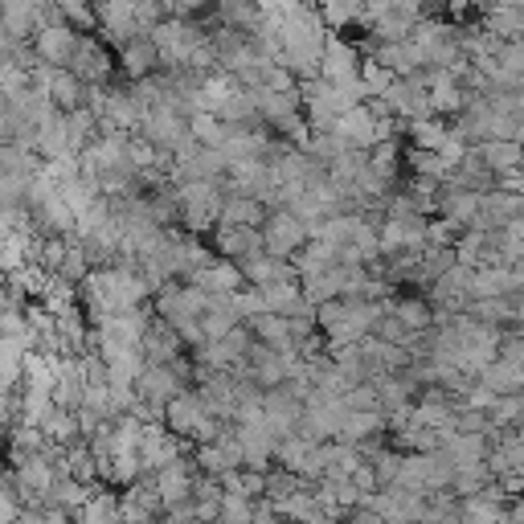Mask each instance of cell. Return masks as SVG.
I'll return each mask as SVG.
<instances>
[{
  "label": "cell",
  "instance_id": "cell-54",
  "mask_svg": "<svg viewBox=\"0 0 524 524\" xmlns=\"http://www.w3.org/2000/svg\"><path fill=\"white\" fill-rule=\"evenodd\" d=\"M262 91H275V95H295L299 91V82L287 66H271L267 78H262Z\"/></svg>",
  "mask_w": 524,
  "mask_h": 524
},
{
  "label": "cell",
  "instance_id": "cell-43",
  "mask_svg": "<svg viewBox=\"0 0 524 524\" xmlns=\"http://www.w3.org/2000/svg\"><path fill=\"white\" fill-rule=\"evenodd\" d=\"M164 516L152 512L131 488H119V524H160Z\"/></svg>",
  "mask_w": 524,
  "mask_h": 524
},
{
  "label": "cell",
  "instance_id": "cell-31",
  "mask_svg": "<svg viewBox=\"0 0 524 524\" xmlns=\"http://www.w3.org/2000/svg\"><path fill=\"white\" fill-rule=\"evenodd\" d=\"M303 308V291H299V279L291 283H271L262 287V312H275V316H295Z\"/></svg>",
  "mask_w": 524,
  "mask_h": 524
},
{
  "label": "cell",
  "instance_id": "cell-59",
  "mask_svg": "<svg viewBox=\"0 0 524 524\" xmlns=\"http://www.w3.org/2000/svg\"><path fill=\"white\" fill-rule=\"evenodd\" d=\"M508 524H524V492L508 500Z\"/></svg>",
  "mask_w": 524,
  "mask_h": 524
},
{
  "label": "cell",
  "instance_id": "cell-46",
  "mask_svg": "<svg viewBox=\"0 0 524 524\" xmlns=\"http://www.w3.org/2000/svg\"><path fill=\"white\" fill-rule=\"evenodd\" d=\"M308 451H312L308 439H299V434H283V439L275 443V463H279L283 471H295V475H299V467H303V459H308Z\"/></svg>",
  "mask_w": 524,
  "mask_h": 524
},
{
  "label": "cell",
  "instance_id": "cell-17",
  "mask_svg": "<svg viewBox=\"0 0 524 524\" xmlns=\"http://www.w3.org/2000/svg\"><path fill=\"white\" fill-rule=\"evenodd\" d=\"M385 434V414L381 410H348L340 418V430H336V443H348V447H365L373 439Z\"/></svg>",
  "mask_w": 524,
  "mask_h": 524
},
{
  "label": "cell",
  "instance_id": "cell-53",
  "mask_svg": "<svg viewBox=\"0 0 524 524\" xmlns=\"http://www.w3.org/2000/svg\"><path fill=\"white\" fill-rule=\"evenodd\" d=\"M344 410H377V385L373 381H361V385H353L344 393Z\"/></svg>",
  "mask_w": 524,
  "mask_h": 524
},
{
  "label": "cell",
  "instance_id": "cell-28",
  "mask_svg": "<svg viewBox=\"0 0 524 524\" xmlns=\"http://www.w3.org/2000/svg\"><path fill=\"white\" fill-rule=\"evenodd\" d=\"M37 430L46 434V443H54V447H74V443H82L78 418H74L70 410H58V406H50V414L37 422Z\"/></svg>",
  "mask_w": 524,
  "mask_h": 524
},
{
  "label": "cell",
  "instance_id": "cell-39",
  "mask_svg": "<svg viewBox=\"0 0 524 524\" xmlns=\"http://www.w3.org/2000/svg\"><path fill=\"white\" fill-rule=\"evenodd\" d=\"M86 496H91V488H86V484H78V479H70V475H58L54 488H50V496H46V504L74 516V512L86 504Z\"/></svg>",
  "mask_w": 524,
  "mask_h": 524
},
{
  "label": "cell",
  "instance_id": "cell-9",
  "mask_svg": "<svg viewBox=\"0 0 524 524\" xmlns=\"http://www.w3.org/2000/svg\"><path fill=\"white\" fill-rule=\"evenodd\" d=\"M426 95H430V115L439 119H459L467 107V91L455 82L451 70H426Z\"/></svg>",
  "mask_w": 524,
  "mask_h": 524
},
{
  "label": "cell",
  "instance_id": "cell-6",
  "mask_svg": "<svg viewBox=\"0 0 524 524\" xmlns=\"http://www.w3.org/2000/svg\"><path fill=\"white\" fill-rule=\"evenodd\" d=\"M205 418H213L209 410H205V402H201V393L197 389H181L177 398H172L168 406H164V426L177 434V439H185V443H193V434L201 430V422Z\"/></svg>",
  "mask_w": 524,
  "mask_h": 524
},
{
  "label": "cell",
  "instance_id": "cell-1",
  "mask_svg": "<svg viewBox=\"0 0 524 524\" xmlns=\"http://www.w3.org/2000/svg\"><path fill=\"white\" fill-rule=\"evenodd\" d=\"M222 185H209V181H185L177 185V201H181V230L201 238L213 234L217 222H222Z\"/></svg>",
  "mask_w": 524,
  "mask_h": 524
},
{
  "label": "cell",
  "instance_id": "cell-26",
  "mask_svg": "<svg viewBox=\"0 0 524 524\" xmlns=\"http://www.w3.org/2000/svg\"><path fill=\"white\" fill-rule=\"evenodd\" d=\"M299 291L312 308H320V303H328V299H344V267H328L320 275L299 279Z\"/></svg>",
  "mask_w": 524,
  "mask_h": 524
},
{
  "label": "cell",
  "instance_id": "cell-56",
  "mask_svg": "<svg viewBox=\"0 0 524 524\" xmlns=\"http://www.w3.org/2000/svg\"><path fill=\"white\" fill-rule=\"evenodd\" d=\"M439 156H443V164H447V168H459V160L467 156V144H463V140L455 136V131H451V127H447V140H443V148H439Z\"/></svg>",
  "mask_w": 524,
  "mask_h": 524
},
{
  "label": "cell",
  "instance_id": "cell-3",
  "mask_svg": "<svg viewBox=\"0 0 524 524\" xmlns=\"http://www.w3.org/2000/svg\"><path fill=\"white\" fill-rule=\"evenodd\" d=\"M258 230H262V254L283 258V262H287L303 242H308V226H303L291 209H267V222H262Z\"/></svg>",
  "mask_w": 524,
  "mask_h": 524
},
{
  "label": "cell",
  "instance_id": "cell-50",
  "mask_svg": "<svg viewBox=\"0 0 524 524\" xmlns=\"http://www.w3.org/2000/svg\"><path fill=\"white\" fill-rule=\"evenodd\" d=\"M230 308H234V316L246 324V320H254L258 312H262V291L258 287H242L238 295H230Z\"/></svg>",
  "mask_w": 524,
  "mask_h": 524
},
{
  "label": "cell",
  "instance_id": "cell-30",
  "mask_svg": "<svg viewBox=\"0 0 524 524\" xmlns=\"http://www.w3.org/2000/svg\"><path fill=\"white\" fill-rule=\"evenodd\" d=\"M222 479H213V475H201L197 479V488H193V516L197 524H217V512H222Z\"/></svg>",
  "mask_w": 524,
  "mask_h": 524
},
{
  "label": "cell",
  "instance_id": "cell-42",
  "mask_svg": "<svg viewBox=\"0 0 524 524\" xmlns=\"http://www.w3.org/2000/svg\"><path fill=\"white\" fill-rule=\"evenodd\" d=\"M410 29H414V21H410L406 13H398V9L381 13V17L369 25L373 41H406V37H410Z\"/></svg>",
  "mask_w": 524,
  "mask_h": 524
},
{
  "label": "cell",
  "instance_id": "cell-21",
  "mask_svg": "<svg viewBox=\"0 0 524 524\" xmlns=\"http://www.w3.org/2000/svg\"><path fill=\"white\" fill-rule=\"evenodd\" d=\"M488 434H451V439L439 447L443 455H447V463L455 467V471H463V467H479L488 459Z\"/></svg>",
  "mask_w": 524,
  "mask_h": 524
},
{
  "label": "cell",
  "instance_id": "cell-8",
  "mask_svg": "<svg viewBox=\"0 0 524 524\" xmlns=\"http://www.w3.org/2000/svg\"><path fill=\"white\" fill-rule=\"evenodd\" d=\"M320 78L332 82V86L357 82V78H361V50L353 46V41L328 37V41H324V58H320Z\"/></svg>",
  "mask_w": 524,
  "mask_h": 524
},
{
  "label": "cell",
  "instance_id": "cell-57",
  "mask_svg": "<svg viewBox=\"0 0 524 524\" xmlns=\"http://www.w3.org/2000/svg\"><path fill=\"white\" fill-rule=\"evenodd\" d=\"M496 189H500V193H524V172H520V168L504 172V177H496Z\"/></svg>",
  "mask_w": 524,
  "mask_h": 524
},
{
  "label": "cell",
  "instance_id": "cell-61",
  "mask_svg": "<svg viewBox=\"0 0 524 524\" xmlns=\"http://www.w3.org/2000/svg\"><path fill=\"white\" fill-rule=\"evenodd\" d=\"M520 172H524V156H520Z\"/></svg>",
  "mask_w": 524,
  "mask_h": 524
},
{
  "label": "cell",
  "instance_id": "cell-13",
  "mask_svg": "<svg viewBox=\"0 0 524 524\" xmlns=\"http://www.w3.org/2000/svg\"><path fill=\"white\" fill-rule=\"evenodd\" d=\"M189 283H193L197 291H205V295H238V291L246 287L242 267H238V262H230V258H213L209 267H201Z\"/></svg>",
  "mask_w": 524,
  "mask_h": 524
},
{
  "label": "cell",
  "instance_id": "cell-14",
  "mask_svg": "<svg viewBox=\"0 0 524 524\" xmlns=\"http://www.w3.org/2000/svg\"><path fill=\"white\" fill-rule=\"evenodd\" d=\"M209 242L217 258H230V262H242L246 254H262V230H246V226H217Z\"/></svg>",
  "mask_w": 524,
  "mask_h": 524
},
{
  "label": "cell",
  "instance_id": "cell-52",
  "mask_svg": "<svg viewBox=\"0 0 524 524\" xmlns=\"http://www.w3.org/2000/svg\"><path fill=\"white\" fill-rule=\"evenodd\" d=\"M496 66L512 78H524V41H504L500 54H496Z\"/></svg>",
  "mask_w": 524,
  "mask_h": 524
},
{
  "label": "cell",
  "instance_id": "cell-27",
  "mask_svg": "<svg viewBox=\"0 0 524 524\" xmlns=\"http://www.w3.org/2000/svg\"><path fill=\"white\" fill-rule=\"evenodd\" d=\"M451 267H455V250H451V246H426V250L418 254L414 287H430V283H439Z\"/></svg>",
  "mask_w": 524,
  "mask_h": 524
},
{
  "label": "cell",
  "instance_id": "cell-18",
  "mask_svg": "<svg viewBox=\"0 0 524 524\" xmlns=\"http://www.w3.org/2000/svg\"><path fill=\"white\" fill-rule=\"evenodd\" d=\"M119 70H123V82H140V78L160 74V54L152 46V37H136L127 46H119Z\"/></svg>",
  "mask_w": 524,
  "mask_h": 524
},
{
  "label": "cell",
  "instance_id": "cell-4",
  "mask_svg": "<svg viewBox=\"0 0 524 524\" xmlns=\"http://www.w3.org/2000/svg\"><path fill=\"white\" fill-rule=\"evenodd\" d=\"M197 479H201V471H197L193 455H185V459H177V463H168L164 471H156L152 484H156V492H160V500H164V512L189 504V500H193V488H197Z\"/></svg>",
  "mask_w": 524,
  "mask_h": 524
},
{
  "label": "cell",
  "instance_id": "cell-25",
  "mask_svg": "<svg viewBox=\"0 0 524 524\" xmlns=\"http://www.w3.org/2000/svg\"><path fill=\"white\" fill-rule=\"evenodd\" d=\"M246 328H250V336H254L258 344L275 348V353H291V348H295L287 320H283V316H275V312H258L254 320H246Z\"/></svg>",
  "mask_w": 524,
  "mask_h": 524
},
{
  "label": "cell",
  "instance_id": "cell-58",
  "mask_svg": "<svg viewBox=\"0 0 524 524\" xmlns=\"http://www.w3.org/2000/svg\"><path fill=\"white\" fill-rule=\"evenodd\" d=\"M344 524H385V520H381L373 508L361 504V508H348V512H344Z\"/></svg>",
  "mask_w": 524,
  "mask_h": 524
},
{
  "label": "cell",
  "instance_id": "cell-47",
  "mask_svg": "<svg viewBox=\"0 0 524 524\" xmlns=\"http://www.w3.org/2000/svg\"><path fill=\"white\" fill-rule=\"evenodd\" d=\"M484 246H488V234H479V230H463L459 234V242L451 246L455 250V262L459 267H479V258H484Z\"/></svg>",
  "mask_w": 524,
  "mask_h": 524
},
{
  "label": "cell",
  "instance_id": "cell-34",
  "mask_svg": "<svg viewBox=\"0 0 524 524\" xmlns=\"http://www.w3.org/2000/svg\"><path fill=\"white\" fill-rule=\"evenodd\" d=\"M488 33H496L500 41H520L524 37V9H504V5H492L484 17H479Z\"/></svg>",
  "mask_w": 524,
  "mask_h": 524
},
{
  "label": "cell",
  "instance_id": "cell-7",
  "mask_svg": "<svg viewBox=\"0 0 524 524\" xmlns=\"http://www.w3.org/2000/svg\"><path fill=\"white\" fill-rule=\"evenodd\" d=\"M78 37H82V33H74L70 25H46V29H37V37H33V58H37L41 66L66 70L70 58H74V50H78Z\"/></svg>",
  "mask_w": 524,
  "mask_h": 524
},
{
  "label": "cell",
  "instance_id": "cell-10",
  "mask_svg": "<svg viewBox=\"0 0 524 524\" xmlns=\"http://www.w3.org/2000/svg\"><path fill=\"white\" fill-rule=\"evenodd\" d=\"M234 434H238V443H242V467L267 475L271 463H275V443H279V434H275L267 422H258V426H234Z\"/></svg>",
  "mask_w": 524,
  "mask_h": 524
},
{
  "label": "cell",
  "instance_id": "cell-32",
  "mask_svg": "<svg viewBox=\"0 0 524 524\" xmlns=\"http://www.w3.org/2000/svg\"><path fill=\"white\" fill-rule=\"evenodd\" d=\"M389 312L398 316L410 332H426V328H434V308L426 303V295H398Z\"/></svg>",
  "mask_w": 524,
  "mask_h": 524
},
{
  "label": "cell",
  "instance_id": "cell-19",
  "mask_svg": "<svg viewBox=\"0 0 524 524\" xmlns=\"http://www.w3.org/2000/svg\"><path fill=\"white\" fill-rule=\"evenodd\" d=\"M181 389H193V385H185L168 365H148L140 373V381H136V393H140V398H148V402H156V406H168Z\"/></svg>",
  "mask_w": 524,
  "mask_h": 524
},
{
  "label": "cell",
  "instance_id": "cell-40",
  "mask_svg": "<svg viewBox=\"0 0 524 524\" xmlns=\"http://www.w3.org/2000/svg\"><path fill=\"white\" fill-rule=\"evenodd\" d=\"M303 484H308V479H299L295 471L271 467V471H267V488H262V500H271V504L279 508V504H287L295 492H303Z\"/></svg>",
  "mask_w": 524,
  "mask_h": 524
},
{
  "label": "cell",
  "instance_id": "cell-5",
  "mask_svg": "<svg viewBox=\"0 0 524 524\" xmlns=\"http://www.w3.org/2000/svg\"><path fill=\"white\" fill-rule=\"evenodd\" d=\"M82 86H107L111 82V70H115V58L107 54V46H99V37L91 33H82L78 37V50L66 66Z\"/></svg>",
  "mask_w": 524,
  "mask_h": 524
},
{
  "label": "cell",
  "instance_id": "cell-15",
  "mask_svg": "<svg viewBox=\"0 0 524 524\" xmlns=\"http://www.w3.org/2000/svg\"><path fill=\"white\" fill-rule=\"evenodd\" d=\"M332 131L348 144V148H357V152H369L373 144H377V119H373V111L361 103V107H353V111H344L336 123H332Z\"/></svg>",
  "mask_w": 524,
  "mask_h": 524
},
{
  "label": "cell",
  "instance_id": "cell-38",
  "mask_svg": "<svg viewBox=\"0 0 524 524\" xmlns=\"http://www.w3.org/2000/svg\"><path fill=\"white\" fill-rule=\"evenodd\" d=\"M254 107H258V119L262 123H283L287 115L299 111V91L295 95H275V91H254Z\"/></svg>",
  "mask_w": 524,
  "mask_h": 524
},
{
  "label": "cell",
  "instance_id": "cell-41",
  "mask_svg": "<svg viewBox=\"0 0 524 524\" xmlns=\"http://www.w3.org/2000/svg\"><path fill=\"white\" fill-rule=\"evenodd\" d=\"M524 418V393H500L488 410V426L492 430H516V422Z\"/></svg>",
  "mask_w": 524,
  "mask_h": 524
},
{
  "label": "cell",
  "instance_id": "cell-33",
  "mask_svg": "<svg viewBox=\"0 0 524 524\" xmlns=\"http://www.w3.org/2000/svg\"><path fill=\"white\" fill-rule=\"evenodd\" d=\"M479 156H484V164L492 168V177H504V172L520 168L524 148L516 140H484V144H479Z\"/></svg>",
  "mask_w": 524,
  "mask_h": 524
},
{
  "label": "cell",
  "instance_id": "cell-11",
  "mask_svg": "<svg viewBox=\"0 0 524 524\" xmlns=\"http://www.w3.org/2000/svg\"><path fill=\"white\" fill-rule=\"evenodd\" d=\"M299 418H303V398H295V393L287 389V381L279 389L262 393V422H267L279 439H283V434H295Z\"/></svg>",
  "mask_w": 524,
  "mask_h": 524
},
{
  "label": "cell",
  "instance_id": "cell-12",
  "mask_svg": "<svg viewBox=\"0 0 524 524\" xmlns=\"http://www.w3.org/2000/svg\"><path fill=\"white\" fill-rule=\"evenodd\" d=\"M140 353H144L148 365H168V361L185 357V344H181L177 328L164 324L160 316H152V324H148L144 336H140Z\"/></svg>",
  "mask_w": 524,
  "mask_h": 524
},
{
  "label": "cell",
  "instance_id": "cell-29",
  "mask_svg": "<svg viewBox=\"0 0 524 524\" xmlns=\"http://www.w3.org/2000/svg\"><path fill=\"white\" fill-rule=\"evenodd\" d=\"M406 127V136H410V148H422V152H439L443 148V140H447V119H439V115H426V119H410V123H402Z\"/></svg>",
  "mask_w": 524,
  "mask_h": 524
},
{
  "label": "cell",
  "instance_id": "cell-55",
  "mask_svg": "<svg viewBox=\"0 0 524 524\" xmlns=\"http://www.w3.org/2000/svg\"><path fill=\"white\" fill-rule=\"evenodd\" d=\"M492 402H496V393H492L484 381H475V385H471V393L463 398V406H467V410H484V414L492 410Z\"/></svg>",
  "mask_w": 524,
  "mask_h": 524
},
{
  "label": "cell",
  "instance_id": "cell-49",
  "mask_svg": "<svg viewBox=\"0 0 524 524\" xmlns=\"http://www.w3.org/2000/svg\"><path fill=\"white\" fill-rule=\"evenodd\" d=\"M463 234V226L447 222V217H430L426 222V246H455Z\"/></svg>",
  "mask_w": 524,
  "mask_h": 524
},
{
  "label": "cell",
  "instance_id": "cell-23",
  "mask_svg": "<svg viewBox=\"0 0 524 524\" xmlns=\"http://www.w3.org/2000/svg\"><path fill=\"white\" fill-rule=\"evenodd\" d=\"M74 524H119V492L107 484H95L86 504L74 512Z\"/></svg>",
  "mask_w": 524,
  "mask_h": 524
},
{
  "label": "cell",
  "instance_id": "cell-62",
  "mask_svg": "<svg viewBox=\"0 0 524 524\" xmlns=\"http://www.w3.org/2000/svg\"><path fill=\"white\" fill-rule=\"evenodd\" d=\"M443 5H447V0H443Z\"/></svg>",
  "mask_w": 524,
  "mask_h": 524
},
{
  "label": "cell",
  "instance_id": "cell-48",
  "mask_svg": "<svg viewBox=\"0 0 524 524\" xmlns=\"http://www.w3.org/2000/svg\"><path fill=\"white\" fill-rule=\"evenodd\" d=\"M254 520V500L226 492L222 496V512H217V524H250Z\"/></svg>",
  "mask_w": 524,
  "mask_h": 524
},
{
  "label": "cell",
  "instance_id": "cell-51",
  "mask_svg": "<svg viewBox=\"0 0 524 524\" xmlns=\"http://www.w3.org/2000/svg\"><path fill=\"white\" fill-rule=\"evenodd\" d=\"M451 430H455V434H488L492 426H488V414H484V410H467V406H459Z\"/></svg>",
  "mask_w": 524,
  "mask_h": 524
},
{
  "label": "cell",
  "instance_id": "cell-2",
  "mask_svg": "<svg viewBox=\"0 0 524 524\" xmlns=\"http://www.w3.org/2000/svg\"><path fill=\"white\" fill-rule=\"evenodd\" d=\"M140 136H144L148 144H156L160 152H172V156H177V152L193 140V136H189V119H185L177 107H168V103L144 111V119H140Z\"/></svg>",
  "mask_w": 524,
  "mask_h": 524
},
{
  "label": "cell",
  "instance_id": "cell-37",
  "mask_svg": "<svg viewBox=\"0 0 524 524\" xmlns=\"http://www.w3.org/2000/svg\"><path fill=\"white\" fill-rule=\"evenodd\" d=\"M189 136H193L201 148H222V144L234 136V127H226L217 115L197 111V115H189Z\"/></svg>",
  "mask_w": 524,
  "mask_h": 524
},
{
  "label": "cell",
  "instance_id": "cell-36",
  "mask_svg": "<svg viewBox=\"0 0 524 524\" xmlns=\"http://www.w3.org/2000/svg\"><path fill=\"white\" fill-rule=\"evenodd\" d=\"M459 524H508V504L467 496V500H459Z\"/></svg>",
  "mask_w": 524,
  "mask_h": 524
},
{
  "label": "cell",
  "instance_id": "cell-60",
  "mask_svg": "<svg viewBox=\"0 0 524 524\" xmlns=\"http://www.w3.org/2000/svg\"><path fill=\"white\" fill-rule=\"evenodd\" d=\"M295 5H303V9H320L324 0H295Z\"/></svg>",
  "mask_w": 524,
  "mask_h": 524
},
{
  "label": "cell",
  "instance_id": "cell-45",
  "mask_svg": "<svg viewBox=\"0 0 524 524\" xmlns=\"http://www.w3.org/2000/svg\"><path fill=\"white\" fill-rule=\"evenodd\" d=\"M369 467L377 475V492L381 488H393L398 484V471H402V451H393V447H381L369 455Z\"/></svg>",
  "mask_w": 524,
  "mask_h": 524
},
{
  "label": "cell",
  "instance_id": "cell-35",
  "mask_svg": "<svg viewBox=\"0 0 524 524\" xmlns=\"http://www.w3.org/2000/svg\"><path fill=\"white\" fill-rule=\"evenodd\" d=\"M402 164H410V177H426V181H434V185H447L451 172H455V168L443 164L439 152H422V148H410V152L402 156Z\"/></svg>",
  "mask_w": 524,
  "mask_h": 524
},
{
  "label": "cell",
  "instance_id": "cell-20",
  "mask_svg": "<svg viewBox=\"0 0 524 524\" xmlns=\"http://www.w3.org/2000/svg\"><path fill=\"white\" fill-rule=\"evenodd\" d=\"M267 222V205L258 197H246V193H226L222 197V222L217 226H246V230H258Z\"/></svg>",
  "mask_w": 524,
  "mask_h": 524
},
{
  "label": "cell",
  "instance_id": "cell-22",
  "mask_svg": "<svg viewBox=\"0 0 524 524\" xmlns=\"http://www.w3.org/2000/svg\"><path fill=\"white\" fill-rule=\"evenodd\" d=\"M0 21H5V29L17 46L37 37V5L33 0H0Z\"/></svg>",
  "mask_w": 524,
  "mask_h": 524
},
{
  "label": "cell",
  "instance_id": "cell-24",
  "mask_svg": "<svg viewBox=\"0 0 524 524\" xmlns=\"http://www.w3.org/2000/svg\"><path fill=\"white\" fill-rule=\"evenodd\" d=\"M287 262L295 267L299 279H308V275H320V271L336 267V246H332V242H320V238H308Z\"/></svg>",
  "mask_w": 524,
  "mask_h": 524
},
{
  "label": "cell",
  "instance_id": "cell-16",
  "mask_svg": "<svg viewBox=\"0 0 524 524\" xmlns=\"http://www.w3.org/2000/svg\"><path fill=\"white\" fill-rule=\"evenodd\" d=\"M242 279H246V287H271V283H291V279H299L295 275V267L291 262H283V258H271V254H246L242 262Z\"/></svg>",
  "mask_w": 524,
  "mask_h": 524
},
{
  "label": "cell",
  "instance_id": "cell-44",
  "mask_svg": "<svg viewBox=\"0 0 524 524\" xmlns=\"http://www.w3.org/2000/svg\"><path fill=\"white\" fill-rule=\"evenodd\" d=\"M488 484H492V471H488V463H479V467H463V471H455L451 492H455L459 500H467V496H479Z\"/></svg>",
  "mask_w": 524,
  "mask_h": 524
}]
</instances>
